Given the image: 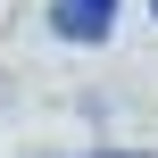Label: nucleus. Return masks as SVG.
<instances>
[{
	"instance_id": "3",
	"label": "nucleus",
	"mask_w": 158,
	"mask_h": 158,
	"mask_svg": "<svg viewBox=\"0 0 158 158\" xmlns=\"http://www.w3.org/2000/svg\"><path fill=\"white\" fill-rule=\"evenodd\" d=\"M150 17H158V0H150Z\"/></svg>"
},
{
	"instance_id": "2",
	"label": "nucleus",
	"mask_w": 158,
	"mask_h": 158,
	"mask_svg": "<svg viewBox=\"0 0 158 158\" xmlns=\"http://www.w3.org/2000/svg\"><path fill=\"white\" fill-rule=\"evenodd\" d=\"M100 158H142V150H100Z\"/></svg>"
},
{
	"instance_id": "1",
	"label": "nucleus",
	"mask_w": 158,
	"mask_h": 158,
	"mask_svg": "<svg viewBox=\"0 0 158 158\" xmlns=\"http://www.w3.org/2000/svg\"><path fill=\"white\" fill-rule=\"evenodd\" d=\"M50 25H58V42H108L117 0H58V8H50Z\"/></svg>"
}]
</instances>
